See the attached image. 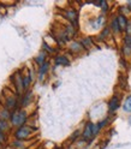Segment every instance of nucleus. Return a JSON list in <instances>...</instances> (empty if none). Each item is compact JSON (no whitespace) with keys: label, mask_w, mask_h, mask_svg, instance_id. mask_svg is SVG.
I'll return each mask as SVG.
<instances>
[{"label":"nucleus","mask_w":131,"mask_h":149,"mask_svg":"<svg viewBox=\"0 0 131 149\" xmlns=\"http://www.w3.org/2000/svg\"><path fill=\"white\" fill-rule=\"evenodd\" d=\"M6 107H7V108H13V107H16V99H15V97H7Z\"/></svg>","instance_id":"11"},{"label":"nucleus","mask_w":131,"mask_h":149,"mask_svg":"<svg viewBox=\"0 0 131 149\" xmlns=\"http://www.w3.org/2000/svg\"><path fill=\"white\" fill-rule=\"evenodd\" d=\"M100 6H102V11H104V12L107 11L108 7H107V3H106V1H101V3H100Z\"/></svg>","instance_id":"16"},{"label":"nucleus","mask_w":131,"mask_h":149,"mask_svg":"<svg viewBox=\"0 0 131 149\" xmlns=\"http://www.w3.org/2000/svg\"><path fill=\"white\" fill-rule=\"evenodd\" d=\"M55 63H57V65H64V66H68L70 64L69 59L66 57H64V55H59V57L55 58Z\"/></svg>","instance_id":"7"},{"label":"nucleus","mask_w":131,"mask_h":149,"mask_svg":"<svg viewBox=\"0 0 131 149\" xmlns=\"http://www.w3.org/2000/svg\"><path fill=\"white\" fill-rule=\"evenodd\" d=\"M65 16H66L68 19L73 24V25H77V18H78V15L76 12V10H73V8H71V10H68L66 13H65Z\"/></svg>","instance_id":"4"},{"label":"nucleus","mask_w":131,"mask_h":149,"mask_svg":"<svg viewBox=\"0 0 131 149\" xmlns=\"http://www.w3.org/2000/svg\"><path fill=\"white\" fill-rule=\"evenodd\" d=\"M45 58H46V54L45 53H40L39 55H37L36 58V63L40 65V66H42V65L45 64Z\"/></svg>","instance_id":"12"},{"label":"nucleus","mask_w":131,"mask_h":149,"mask_svg":"<svg viewBox=\"0 0 131 149\" xmlns=\"http://www.w3.org/2000/svg\"><path fill=\"white\" fill-rule=\"evenodd\" d=\"M4 141H5V136L1 131V129H0V142H4Z\"/></svg>","instance_id":"18"},{"label":"nucleus","mask_w":131,"mask_h":149,"mask_svg":"<svg viewBox=\"0 0 131 149\" xmlns=\"http://www.w3.org/2000/svg\"><path fill=\"white\" fill-rule=\"evenodd\" d=\"M108 33H109V29H105V30H104V33L101 34V39H104L105 36H107V35H108Z\"/></svg>","instance_id":"17"},{"label":"nucleus","mask_w":131,"mask_h":149,"mask_svg":"<svg viewBox=\"0 0 131 149\" xmlns=\"http://www.w3.org/2000/svg\"><path fill=\"white\" fill-rule=\"evenodd\" d=\"M47 70H48V63H45L40 68V72H39V78L40 79H42L43 78V76H45V73L47 72Z\"/></svg>","instance_id":"9"},{"label":"nucleus","mask_w":131,"mask_h":149,"mask_svg":"<svg viewBox=\"0 0 131 149\" xmlns=\"http://www.w3.org/2000/svg\"><path fill=\"white\" fill-rule=\"evenodd\" d=\"M125 46H128V47L131 48V35H128L125 37Z\"/></svg>","instance_id":"15"},{"label":"nucleus","mask_w":131,"mask_h":149,"mask_svg":"<svg viewBox=\"0 0 131 149\" xmlns=\"http://www.w3.org/2000/svg\"><path fill=\"white\" fill-rule=\"evenodd\" d=\"M112 29H113L114 33H119V31H121V30H120V26H119V23H118V19H117V17L113 18V21H112Z\"/></svg>","instance_id":"10"},{"label":"nucleus","mask_w":131,"mask_h":149,"mask_svg":"<svg viewBox=\"0 0 131 149\" xmlns=\"http://www.w3.org/2000/svg\"><path fill=\"white\" fill-rule=\"evenodd\" d=\"M81 43H82V46H83V45H86V48L88 49V48L90 47V46H91V40H90V39H84Z\"/></svg>","instance_id":"14"},{"label":"nucleus","mask_w":131,"mask_h":149,"mask_svg":"<svg viewBox=\"0 0 131 149\" xmlns=\"http://www.w3.org/2000/svg\"><path fill=\"white\" fill-rule=\"evenodd\" d=\"M124 111L125 112H131V96L126 99V101L124 102Z\"/></svg>","instance_id":"13"},{"label":"nucleus","mask_w":131,"mask_h":149,"mask_svg":"<svg viewBox=\"0 0 131 149\" xmlns=\"http://www.w3.org/2000/svg\"><path fill=\"white\" fill-rule=\"evenodd\" d=\"M26 120V114L24 111H17L11 116V123L16 126H21L25 123Z\"/></svg>","instance_id":"1"},{"label":"nucleus","mask_w":131,"mask_h":149,"mask_svg":"<svg viewBox=\"0 0 131 149\" xmlns=\"http://www.w3.org/2000/svg\"><path fill=\"white\" fill-rule=\"evenodd\" d=\"M118 107H119V99L117 96H113L108 102V109L109 112H114L116 109H118Z\"/></svg>","instance_id":"5"},{"label":"nucleus","mask_w":131,"mask_h":149,"mask_svg":"<svg viewBox=\"0 0 131 149\" xmlns=\"http://www.w3.org/2000/svg\"><path fill=\"white\" fill-rule=\"evenodd\" d=\"M70 48H71L72 52H81L82 48H84V47L82 46L81 42H72L71 46H70Z\"/></svg>","instance_id":"8"},{"label":"nucleus","mask_w":131,"mask_h":149,"mask_svg":"<svg viewBox=\"0 0 131 149\" xmlns=\"http://www.w3.org/2000/svg\"><path fill=\"white\" fill-rule=\"evenodd\" d=\"M117 19H118V23H119V26H120V30L123 31V30H126L128 29V19H126V17L124 15H119L117 17Z\"/></svg>","instance_id":"6"},{"label":"nucleus","mask_w":131,"mask_h":149,"mask_svg":"<svg viewBox=\"0 0 131 149\" xmlns=\"http://www.w3.org/2000/svg\"><path fill=\"white\" fill-rule=\"evenodd\" d=\"M30 134H31L30 127H28V126H21V127L16 131V137H17L18 139H25V138L29 137Z\"/></svg>","instance_id":"2"},{"label":"nucleus","mask_w":131,"mask_h":149,"mask_svg":"<svg viewBox=\"0 0 131 149\" xmlns=\"http://www.w3.org/2000/svg\"><path fill=\"white\" fill-rule=\"evenodd\" d=\"M94 126L95 125H93L91 123H88L86 125V127H84V131H83V138L84 139H90L93 136H95L94 135Z\"/></svg>","instance_id":"3"},{"label":"nucleus","mask_w":131,"mask_h":149,"mask_svg":"<svg viewBox=\"0 0 131 149\" xmlns=\"http://www.w3.org/2000/svg\"><path fill=\"white\" fill-rule=\"evenodd\" d=\"M129 124H130V125H131V117H130V118H129Z\"/></svg>","instance_id":"19"}]
</instances>
